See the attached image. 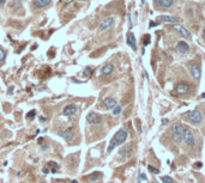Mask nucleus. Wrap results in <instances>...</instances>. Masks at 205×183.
<instances>
[{
	"instance_id": "aec40b11",
	"label": "nucleus",
	"mask_w": 205,
	"mask_h": 183,
	"mask_svg": "<svg viewBox=\"0 0 205 183\" xmlns=\"http://www.w3.org/2000/svg\"><path fill=\"white\" fill-rule=\"evenodd\" d=\"M121 111H123V107L116 104V105L114 107V109H113V115H114V116H118V115H119Z\"/></svg>"
},
{
	"instance_id": "412c9836",
	"label": "nucleus",
	"mask_w": 205,
	"mask_h": 183,
	"mask_svg": "<svg viewBox=\"0 0 205 183\" xmlns=\"http://www.w3.org/2000/svg\"><path fill=\"white\" fill-rule=\"evenodd\" d=\"M47 166H52V168H53V169H52V172L55 174V172H56V169H58V166H59V165H58L55 162H48V163H47Z\"/></svg>"
},
{
	"instance_id": "9b49d317",
	"label": "nucleus",
	"mask_w": 205,
	"mask_h": 183,
	"mask_svg": "<svg viewBox=\"0 0 205 183\" xmlns=\"http://www.w3.org/2000/svg\"><path fill=\"white\" fill-rule=\"evenodd\" d=\"M59 135H61L66 141H69V142H71L72 140H73V133H72V128H67V129H65V131H61V132H59Z\"/></svg>"
},
{
	"instance_id": "4be33fe9",
	"label": "nucleus",
	"mask_w": 205,
	"mask_h": 183,
	"mask_svg": "<svg viewBox=\"0 0 205 183\" xmlns=\"http://www.w3.org/2000/svg\"><path fill=\"white\" fill-rule=\"evenodd\" d=\"M91 176H93V177H90L89 179H90L91 182H94V181L100 179V178H101V176H102V174H101V172H96V174H93Z\"/></svg>"
},
{
	"instance_id": "f257e3e1",
	"label": "nucleus",
	"mask_w": 205,
	"mask_h": 183,
	"mask_svg": "<svg viewBox=\"0 0 205 183\" xmlns=\"http://www.w3.org/2000/svg\"><path fill=\"white\" fill-rule=\"evenodd\" d=\"M127 138H128L127 131H126L125 128L119 129L118 132L114 134V137L112 138V140H110V142H109V145H108L107 152H108V153H110V152H112L115 147H118V146H120L121 144H124V142L127 140Z\"/></svg>"
},
{
	"instance_id": "9d476101",
	"label": "nucleus",
	"mask_w": 205,
	"mask_h": 183,
	"mask_svg": "<svg viewBox=\"0 0 205 183\" xmlns=\"http://www.w3.org/2000/svg\"><path fill=\"white\" fill-rule=\"evenodd\" d=\"M52 3V0H34L33 1V7L34 9H43L46 6H48Z\"/></svg>"
},
{
	"instance_id": "a211bd4d",
	"label": "nucleus",
	"mask_w": 205,
	"mask_h": 183,
	"mask_svg": "<svg viewBox=\"0 0 205 183\" xmlns=\"http://www.w3.org/2000/svg\"><path fill=\"white\" fill-rule=\"evenodd\" d=\"M103 104L107 109H114V107L116 105V99H114L112 97H107L103 99Z\"/></svg>"
},
{
	"instance_id": "72a5a7b5",
	"label": "nucleus",
	"mask_w": 205,
	"mask_h": 183,
	"mask_svg": "<svg viewBox=\"0 0 205 183\" xmlns=\"http://www.w3.org/2000/svg\"><path fill=\"white\" fill-rule=\"evenodd\" d=\"M47 147H48V146H47V145H43V146H42V150H43V151H45V150H47Z\"/></svg>"
},
{
	"instance_id": "7c9ffc66",
	"label": "nucleus",
	"mask_w": 205,
	"mask_h": 183,
	"mask_svg": "<svg viewBox=\"0 0 205 183\" xmlns=\"http://www.w3.org/2000/svg\"><path fill=\"white\" fill-rule=\"evenodd\" d=\"M5 1H6V0H0V6H3L5 4Z\"/></svg>"
},
{
	"instance_id": "1a4fd4ad",
	"label": "nucleus",
	"mask_w": 205,
	"mask_h": 183,
	"mask_svg": "<svg viewBox=\"0 0 205 183\" xmlns=\"http://www.w3.org/2000/svg\"><path fill=\"white\" fill-rule=\"evenodd\" d=\"M178 17L174 16H158L157 17V22L158 23H178Z\"/></svg>"
},
{
	"instance_id": "f3484780",
	"label": "nucleus",
	"mask_w": 205,
	"mask_h": 183,
	"mask_svg": "<svg viewBox=\"0 0 205 183\" xmlns=\"http://www.w3.org/2000/svg\"><path fill=\"white\" fill-rule=\"evenodd\" d=\"M184 128H185V126H182L180 122H175V123L171 126V132L173 133H179L184 137Z\"/></svg>"
},
{
	"instance_id": "c9c22d12",
	"label": "nucleus",
	"mask_w": 205,
	"mask_h": 183,
	"mask_svg": "<svg viewBox=\"0 0 205 183\" xmlns=\"http://www.w3.org/2000/svg\"><path fill=\"white\" fill-rule=\"evenodd\" d=\"M201 98H205V94H201Z\"/></svg>"
},
{
	"instance_id": "b1692460",
	"label": "nucleus",
	"mask_w": 205,
	"mask_h": 183,
	"mask_svg": "<svg viewBox=\"0 0 205 183\" xmlns=\"http://www.w3.org/2000/svg\"><path fill=\"white\" fill-rule=\"evenodd\" d=\"M91 73H93V70H91L90 67H86L85 71L83 72V76H84V77H90Z\"/></svg>"
},
{
	"instance_id": "473e14b6",
	"label": "nucleus",
	"mask_w": 205,
	"mask_h": 183,
	"mask_svg": "<svg viewBox=\"0 0 205 183\" xmlns=\"http://www.w3.org/2000/svg\"><path fill=\"white\" fill-rule=\"evenodd\" d=\"M40 121H41V122H45V121H46V118H45L43 116H41V117H40Z\"/></svg>"
},
{
	"instance_id": "a878e982",
	"label": "nucleus",
	"mask_w": 205,
	"mask_h": 183,
	"mask_svg": "<svg viewBox=\"0 0 205 183\" xmlns=\"http://www.w3.org/2000/svg\"><path fill=\"white\" fill-rule=\"evenodd\" d=\"M5 57H6V53L0 48V61H3V60H5Z\"/></svg>"
},
{
	"instance_id": "6e6552de",
	"label": "nucleus",
	"mask_w": 205,
	"mask_h": 183,
	"mask_svg": "<svg viewBox=\"0 0 205 183\" xmlns=\"http://www.w3.org/2000/svg\"><path fill=\"white\" fill-rule=\"evenodd\" d=\"M77 105L76 104H67L64 109H63V115L65 116H72L77 113Z\"/></svg>"
},
{
	"instance_id": "20e7f679",
	"label": "nucleus",
	"mask_w": 205,
	"mask_h": 183,
	"mask_svg": "<svg viewBox=\"0 0 205 183\" xmlns=\"http://www.w3.org/2000/svg\"><path fill=\"white\" fill-rule=\"evenodd\" d=\"M86 121H88V123H90V125H100L102 122V116L100 114H96V113L91 111V113L88 114Z\"/></svg>"
},
{
	"instance_id": "ddd939ff",
	"label": "nucleus",
	"mask_w": 205,
	"mask_h": 183,
	"mask_svg": "<svg viewBox=\"0 0 205 183\" xmlns=\"http://www.w3.org/2000/svg\"><path fill=\"white\" fill-rule=\"evenodd\" d=\"M191 74L193 77L194 80H199L201 77V72H200V67L198 65H193L191 66Z\"/></svg>"
},
{
	"instance_id": "423d86ee",
	"label": "nucleus",
	"mask_w": 205,
	"mask_h": 183,
	"mask_svg": "<svg viewBox=\"0 0 205 183\" xmlns=\"http://www.w3.org/2000/svg\"><path fill=\"white\" fill-rule=\"evenodd\" d=\"M114 18L113 17H108V18H106L101 24H100V28H98V30L100 31H104V30H108L109 28H112L113 25H114Z\"/></svg>"
},
{
	"instance_id": "c85d7f7f",
	"label": "nucleus",
	"mask_w": 205,
	"mask_h": 183,
	"mask_svg": "<svg viewBox=\"0 0 205 183\" xmlns=\"http://www.w3.org/2000/svg\"><path fill=\"white\" fill-rule=\"evenodd\" d=\"M140 178H142L143 181H145V179L148 178V177H146V175H145V174H142V175H140Z\"/></svg>"
},
{
	"instance_id": "c756f323",
	"label": "nucleus",
	"mask_w": 205,
	"mask_h": 183,
	"mask_svg": "<svg viewBox=\"0 0 205 183\" xmlns=\"http://www.w3.org/2000/svg\"><path fill=\"white\" fill-rule=\"evenodd\" d=\"M167 123H168V120H167V118H164V120L162 121V125H167Z\"/></svg>"
},
{
	"instance_id": "7ed1b4c3",
	"label": "nucleus",
	"mask_w": 205,
	"mask_h": 183,
	"mask_svg": "<svg viewBox=\"0 0 205 183\" xmlns=\"http://www.w3.org/2000/svg\"><path fill=\"white\" fill-rule=\"evenodd\" d=\"M184 141L186 142L187 146H191V147H193L194 144H196L194 135H193L192 131H191L190 128H187V127L184 128Z\"/></svg>"
},
{
	"instance_id": "e433bc0d",
	"label": "nucleus",
	"mask_w": 205,
	"mask_h": 183,
	"mask_svg": "<svg viewBox=\"0 0 205 183\" xmlns=\"http://www.w3.org/2000/svg\"><path fill=\"white\" fill-rule=\"evenodd\" d=\"M71 183H78V182H77V181H72Z\"/></svg>"
},
{
	"instance_id": "f704fd0d",
	"label": "nucleus",
	"mask_w": 205,
	"mask_h": 183,
	"mask_svg": "<svg viewBox=\"0 0 205 183\" xmlns=\"http://www.w3.org/2000/svg\"><path fill=\"white\" fill-rule=\"evenodd\" d=\"M203 38L205 40V30H204V31H203Z\"/></svg>"
},
{
	"instance_id": "2f4dec72",
	"label": "nucleus",
	"mask_w": 205,
	"mask_h": 183,
	"mask_svg": "<svg viewBox=\"0 0 205 183\" xmlns=\"http://www.w3.org/2000/svg\"><path fill=\"white\" fill-rule=\"evenodd\" d=\"M157 24H160V23H155V22H151L150 26H155V25H157Z\"/></svg>"
},
{
	"instance_id": "dca6fc26",
	"label": "nucleus",
	"mask_w": 205,
	"mask_h": 183,
	"mask_svg": "<svg viewBox=\"0 0 205 183\" xmlns=\"http://www.w3.org/2000/svg\"><path fill=\"white\" fill-rule=\"evenodd\" d=\"M177 50H178L179 53H181V54H186V53H188L190 47H188V44H187L186 42L180 41V42L177 44Z\"/></svg>"
},
{
	"instance_id": "6ab92c4d",
	"label": "nucleus",
	"mask_w": 205,
	"mask_h": 183,
	"mask_svg": "<svg viewBox=\"0 0 205 183\" xmlns=\"http://www.w3.org/2000/svg\"><path fill=\"white\" fill-rule=\"evenodd\" d=\"M119 155H120L123 158H127V157H130V155H131V146H125L123 150H120Z\"/></svg>"
},
{
	"instance_id": "0eeeda50",
	"label": "nucleus",
	"mask_w": 205,
	"mask_h": 183,
	"mask_svg": "<svg viewBox=\"0 0 205 183\" xmlns=\"http://www.w3.org/2000/svg\"><path fill=\"white\" fill-rule=\"evenodd\" d=\"M190 90V85L186 83H179L177 86H175V94L178 95H185Z\"/></svg>"
},
{
	"instance_id": "f8f14e48",
	"label": "nucleus",
	"mask_w": 205,
	"mask_h": 183,
	"mask_svg": "<svg viewBox=\"0 0 205 183\" xmlns=\"http://www.w3.org/2000/svg\"><path fill=\"white\" fill-rule=\"evenodd\" d=\"M155 3L162 9H170L174 5V0H155Z\"/></svg>"
},
{
	"instance_id": "2eb2a0df",
	"label": "nucleus",
	"mask_w": 205,
	"mask_h": 183,
	"mask_svg": "<svg viewBox=\"0 0 205 183\" xmlns=\"http://www.w3.org/2000/svg\"><path fill=\"white\" fill-rule=\"evenodd\" d=\"M127 44L133 50H137V41H136V37H134L133 33H128V35H127Z\"/></svg>"
},
{
	"instance_id": "bb28decb",
	"label": "nucleus",
	"mask_w": 205,
	"mask_h": 183,
	"mask_svg": "<svg viewBox=\"0 0 205 183\" xmlns=\"http://www.w3.org/2000/svg\"><path fill=\"white\" fill-rule=\"evenodd\" d=\"M148 169H149V171H151V172H154V174H158V172H160V170H158V169H156V168L151 166V165H149V166H148Z\"/></svg>"
},
{
	"instance_id": "4468645a",
	"label": "nucleus",
	"mask_w": 205,
	"mask_h": 183,
	"mask_svg": "<svg viewBox=\"0 0 205 183\" xmlns=\"http://www.w3.org/2000/svg\"><path fill=\"white\" fill-rule=\"evenodd\" d=\"M113 71H114V66L112 64H106V65H103L101 67V71L100 72H101L102 76H109V74L113 73Z\"/></svg>"
},
{
	"instance_id": "5701e85b",
	"label": "nucleus",
	"mask_w": 205,
	"mask_h": 183,
	"mask_svg": "<svg viewBox=\"0 0 205 183\" xmlns=\"http://www.w3.org/2000/svg\"><path fill=\"white\" fill-rule=\"evenodd\" d=\"M149 43H150V35H145L143 37V44L144 46H148Z\"/></svg>"
},
{
	"instance_id": "cd10ccee",
	"label": "nucleus",
	"mask_w": 205,
	"mask_h": 183,
	"mask_svg": "<svg viewBox=\"0 0 205 183\" xmlns=\"http://www.w3.org/2000/svg\"><path fill=\"white\" fill-rule=\"evenodd\" d=\"M201 166H203V163L201 162H198V163L194 164V168H197V169H200Z\"/></svg>"
},
{
	"instance_id": "f03ea898",
	"label": "nucleus",
	"mask_w": 205,
	"mask_h": 183,
	"mask_svg": "<svg viewBox=\"0 0 205 183\" xmlns=\"http://www.w3.org/2000/svg\"><path fill=\"white\" fill-rule=\"evenodd\" d=\"M185 116H186V120L190 121L192 125H199V123H201V121H203V115H201V113L198 109L188 111Z\"/></svg>"
},
{
	"instance_id": "39448f33",
	"label": "nucleus",
	"mask_w": 205,
	"mask_h": 183,
	"mask_svg": "<svg viewBox=\"0 0 205 183\" xmlns=\"http://www.w3.org/2000/svg\"><path fill=\"white\" fill-rule=\"evenodd\" d=\"M173 29H174V30H177V31H178L181 36H184V37H187V38L191 37V33L188 31V30H187L185 26H182L181 24L174 23V24H173Z\"/></svg>"
},
{
	"instance_id": "393cba45",
	"label": "nucleus",
	"mask_w": 205,
	"mask_h": 183,
	"mask_svg": "<svg viewBox=\"0 0 205 183\" xmlns=\"http://www.w3.org/2000/svg\"><path fill=\"white\" fill-rule=\"evenodd\" d=\"M35 115H36V111H35V110H31L30 113H28V114H26V118L33 120V118L35 117Z\"/></svg>"
}]
</instances>
